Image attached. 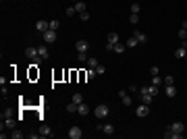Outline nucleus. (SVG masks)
I'll use <instances>...</instances> for the list:
<instances>
[{
	"label": "nucleus",
	"mask_w": 187,
	"mask_h": 139,
	"mask_svg": "<svg viewBox=\"0 0 187 139\" xmlns=\"http://www.w3.org/2000/svg\"><path fill=\"white\" fill-rule=\"evenodd\" d=\"M139 100H141V104H148V106L154 102V96L146 89V85H143V87H139Z\"/></svg>",
	"instance_id": "nucleus-1"
},
{
	"label": "nucleus",
	"mask_w": 187,
	"mask_h": 139,
	"mask_svg": "<svg viewBox=\"0 0 187 139\" xmlns=\"http://www.w3.org/2000/svg\"><path fill=\"white\" fill-rule=\"evenodd\" d=\"M108 112H110V110H108V106H106V104H98L96 108H94V114H96V118H100V120L106 118Z\"/></svg>",
	"instance_id": "nucleus-2"
},
{
	"label": "nucleus",
	"mask_w": 187,
	"mask_h": 139,
	"mask_svg": "<svg viewBox=\"0 0 187 139\" xmlns=\"http://www.w3.org/2000/svg\"><path fill=\"white\" fill-rule=\"evenodd\" d=\"M4 127L11 129V131H15V127H17V120H15L12 116H2V131H4Z\"/></svg>",
	"instance_id": "nucleus-3"
},
{
	"label": "nucleus",
	"mask_w": 187,
	"mask_h": 139,
	"mask_svg": "<svg viewBox=\"0 0 187 139\" xmlns=\"http://www.w3.org/2000/svg\"><path fill=\"white\" fill-rule=\"evenodd\" d=\"M118 98H121V102H123L125 106H131V104H133V98L129 96L127 89H121V92H118Z\"/></svg>",
	"instance_id": "nucleus-4"
},
{
	"label": "nucleus",
	"mask_w": 187,
	"mask_h": 139,
	"mask_svg": "<svg viewBox=\"0 0 187 139\" xmlns=\"http://www.w3.org/2000/svg\"><path fill=\"white\" fill-rule=\"evenodd\" d=\"M42 37H44V42H46V44H54V42H56V31L48 29V31L42 33Z\"/></svg>",
	"instance_id": "nucleus-5"
},
{
	"label": "nucleus",
	"mask_w": 187,
	"mask_h": 139,
	"mask_svg": "<svg viewBox=\"0 0 187 139\" xmlns=\"http://www.w3.org/2000/svg\"><path fill=\"white\" fill-rule=\"evenodd\" d=\"M148 112H150V106L148 104H139L137 108H135V116H139V118L148 116Z\"/></svg>",
	"instance_id": "nucleus-6"
},
{
	"label": "nucleus",
	"mask_w": 187,
	"mask_h": 139,
	"mask_svg": "<svg viewBox=\"0 0 187 139\" xmlns=\"http://www.w3.org/2000/svg\"><path fill=\"white\" fill-rule=\"evenodd\" d=\"M185 54H187V40L181 42V46L175 50V58H185Z\"/></svg>",
	"instance_id": "nucleus-7"
},
{
	"label": "nucleus",
	"mask_w": 187,
	"mask_h": 139,
	"mask_svg": "<svg viewBox=\"0 0 187 139\" xmlns=\"http://www.w3.org/2000/svg\"><path fill=\"white\" fill-rule=\"evenodd\" d=\"M75 50H77V52H87V50H90L87 40H77V42H75Z\"/></svg>",
	"instance_id": "nucleus-8"
},
{
	"label": "nucleus",
	"mask_w": 187,
	"mask_h": 139,
	"mask_svg": "<svg viewBox=\"0 0 187 139\" xmlns=\"http://www.w3.org/2000/svg\"><path fill=\"white\" fill-rule=\"evenodd\" d=\"M35 29H37L40 33H44V31H48V29H50V21H44V19H40V21L35 23Z\"/></svg>",
	"instance_id": "nucleus-9"
},
{
	"label": "nucleus",
	"mask_w": 187,
	"mask_h": 139,
	"mask_svg": "<svg viewBox=\"0 0 187 139\" xmlns=\"http://www.w3.org/2000/svg\"><path fill=\"white\" fill-rule=\"evenodd\" d=\"M168 129H171L173 133H185V125H183L181 120H175V123H173Z\"/></svg>",
	"instance_id": "nucleus-10"
},
{
	"label": "nucleus",
	"mask_w": 187,
	"mask_h": 139,
	"mask_svg": "<svg viewBox=\"0 0 187 139\" xmlns=\"http://www.w3.org/2000/svg\"><path fill=\"white\" fill-rule=\"evenodd\" d=\"M67 135H69V139H81L83 133H81V129H79V127H71Z\"/></svg>",
	"instance_id": "nucleus-11"
},
{
	"label": "nucleus",
	"mask_w": 187,
	"mask_h": 139,
	"mask_svg": "<svg viewBox=\"0 0 187 139\" xmlns=\"http://www.w3.org/2000/svg\"><path fill=\"white\" fill-rule=\"evenodd\" d=\"M164 96H166V98H175L177 96V87L175 85H166V87H164Z\"/></svg>",
	"instance_id": "nucleus-12"
},
{
	"label": "nucleus",
	"mask_w": 187,
	"mask_h": 139,
	"mask_svg": "<svg viewBox=\"0 0 187 139\" xmlns=\"http://www.w3.org/2000/svg\"><path fill=\"white\" fill-rule=\"evenodd\" d=\"M164 139H183V133H173L171 129H166V133H164Z\"/></svg>",
	"instance_id": "nucleus-13"
},
{
	"label": "nucleus",
	"mask_w": 187,
	"mask_h": 139,
	"mask_svg": "<svg viewBox=\"0 0 187 139\" xmlns=\"http://www.w3.org/2000/svg\"><path fill=\"white\" fill-rule=\"evenodd\" d=\"M73 6H75V11H77V15H81V12H85V2H83V0H77V2H75Z\"/></svg>",
	"instance_id": "nucleus-14"
},
{
	"label": "nucleus",
	"mask_w": 187,
	"mask_h": 139,
	"mask_svg": "<svg viewBox=\"0 0 187 139\" xmlns=\"http://www.w3.org/2000/svg\"><path fill=\"white\" fill-rule=\"evenodd\" d=\"M40 135H42V137H50V135H52V129L48 127V125H42V127H40Z\"/></svg>",
	"instance_id": "nucleus-15"
},
{
	"label": "nucleus",
	"mask_w": 187,
	"mask_h": 139,
	"mask_svg": "<svg viewBox=\"0 0 187 139\" xmlns=\"http://www.w3.org/2000/svg\"><path fill=\"white\" fill-rule=\"evenodd\" d=\"M133 35L137 37L139 44H148V35H146V33H141V31H133Z\"/></svg>",
	"instance_id": "nucleus-16"
},
{
	"label": "nucleus",
	"mask_w": 187,
	"mask_h": 139,
	"mask_svg": "<svg viewBox=\"0 0 187 139\" xmlns=\"http://www.w3.org/2000/svg\"><path fill=\"white\" fill-rule=\"evenodd\" d=\"M121 42V37H118V33H115V31H110L108 33V44H118Z\"/></svg>",
	"instance_id": "nucleus-17"
},
{
	"label": "nucleus",
	"mask_w": 187,
	"mask_h": 139,
	"mask_svg": "<svg viewBox=\"0 0 187 139\" xmlns=\"http://www.w3.org/2000/svg\"><path fill=\"white\" fill-rule=\"evenodd\" d=\"M125 44H123V42H118V44H115V46H112V52H117V54H123V52H125Z\"/></svg>",
	"instance_id": "nucleus-18"
},
{
	"label": "nucleus",
	"mask_w": 187,
	"mask_h": 139,
	"mask_svg": "<svg viewBox=\"0 0 187 139\" xmlns=\"http://www.w3.org/2000/svg\"><path fill=\"white\" fill-rule=\"evenodd\" d=\"M37 52H40V58H42V60L48 58V46H37Z\"/></svg>",
	"instance_id": "nucleus-19"
},
{
	"label": "nucleus",
	"mask_w": 187,
	"mask_h": 139,
	"mask_svg": "<svg viewBox=\"0 0 187 139\" xmlns=\"http://www.w3.org/2000/svg\"><path fill=\"white\" fill-rule=\"evenodd\" d=\"M137 44H139V42H137V37H135V35H131L127 42H125V46H127V48H135Z\"/></svg>",
	"instance_id": "nucleus-20"
},
{
	"label": "nucleus",
	"mask_w": 187,
	"mask_h": 139,
	"mask_svg": "<svg viewBox=\"0 0 187 139\" xmlns=\"http://www.w3.org/2000/svg\"><path fill=\"white\" fill-rule=\"evenodd\" d=\"M77 108H79V104L71 102V104H67V112H69V114H77Z\"/></svg>",
	"instance_id": "nucleus-21"
},
{
	"label": "nucleus",
	"mask_w": 187,
	"mask_h": 139,
	"mask_svg": "<svg viewBox=\"0 0 187 139\" xmlns=\"http://www.w3.org/2000/svg\"><path fill=\"white\" fill-rule=\"evenodd\" d=\"M102 133L104 135H115V127L112 125H102Z\"/></svg>",
	"instance_id": "nucleus-22"
},
{
	"label": "nucleus",
	"mask_w": 187,
	"mask_h": 139,
	"mask_svg": "<svg viewBox=\"0 0 187 139\" xmlns=\"http://www.w3.org/2000/svg\"><path fill=\"white\" fill-rule=\"evenodd\" d=\"M87 112H90V108H87V104H79V108H77V114H81V116H85L87 114Z\"/></svg>",
	"instance_id": "nucleus-23"
},
{
	"label": "nucleus",
	"mask_w": 187,
	"mask_h": 139,
	"mask_svg": "<svg viewBox=\"0 0 187 139\" xmlns=\"http://www.w3.org/2000/svg\"><path fill=\"white\" fill-rule=\"evenodd\" d=\"M98 64H100V62H98V58H87V69H96V67H98Z\"/></svg>",
	"instance_id": "nucleus-24"
},
{
	"label": "nucleus",
	"mask_w": 187,
	"mask_h": 139,
	"mask_svg": "<svg viewBox=\"0 0 187 139\" xmlns=\"http://www.w3.org/2000/svg\"><path fill=\"white\" fill-rule=\"evenodd\" d=\"M71 102H75V104H81V102H83V96H81V93H79V92H77V93H73V98H71Z\"/></svg>",
	"instance_id": "nucleus-25"
},
{
	"label": "nucleus",
	"mask_w": 187,
	"mask_h": 139,
	"mask_svg": "<svg viewBox=\"0 0 187 139\" xmlns=\"http://www.w3.org/2000/svg\"><path fill=\"white\" fill-rule=\"evenodd\" d=\"M162 83H164V79H160L158 75H154V77H152V85H156V87H160Z\"/></svg>",
	"instance_id": "nucleus-26"
},
{
	"label": "nucleus",
	"mask_w": 187,
	"mask_h": 139,
	"mask_svg": "<svg viewBox=\"0 0 187 139\" xmlns=\"http://www.w3.org/2000/svg\"><path fill=\"white\" fill-rule=\"evenodd\" d=\"M96 75H98V73H96V69H87V73H85V79L90 81V79H94V77H96Z\"/></svg>",
	"instance_id": "nucleus-27"
},
{
	"label": "nucleus",
	"mask_w": 187,
	"mask_h": 139,
	"mask_svg": "<svg viewBox=\"0 0 187 139\" xmlns=\"http://www.w3.org/2000/svg\"><path fill=\"white\" fill-rule=\"evenodd\" d=\"M146 89H148V92L152 93L154 98H156V96H158V87H156V85H146Z\"/></svg>",
	"instance_id": "nucleus-28"
},
{
	"label": "nucleus",
	"mask_w": 187,
	"mask_h": 139,
	"mask_svg": "<svg viewBox=\"0 0 187 139\" xmlns=\"http://www.w3.org/2000/svg\"><path fill=\"white\" fill-rule=\"evenodd\" d=\"M137 21H139V15H133V12H131V15H129V23L137 25Z\"/></svg>",
	"instance_id": "nucleus-29"
},
{
	"label": "nucleus",
	"mask_w": 187,
	"mask_h": 139,
	"mask_svg": "<svg viewBox=\"0 0 187 139\" xmlns=\"http://www.w3.org/2000/svg\"><path fill=\"white\" fill-rule=\"evenodd\" d=\"M77 60L79 62H87V54L85 52H77Z\"/></svg>",
	"instance_id": "nucleus-30"
},
{
	"label": "nucleus",
	"mask_w": 187,
	"mask_h": 139,
	"mask_svg": "<svg viewBox=\"0 0 187 139\" xmlns=\"http://www.w3.org/2000/svg\"><path fill=\"white\" fill-rule=\"evenodd\" d=\"M173 83H175V77H173V75H166V77H164V85H173Z\"/></svg>",
	"instance_id": "nucleus-31"
},
{
	"label": "nucleus",
	"mask_w": 187,
	"mask_h": 139,
	"mask_svg": "<svg viewBox=\"0 0 187 139\" xmlns=\"http://www.w3.org/2000/svg\"><path fill=\"white\" fill-rule=\"evenodd\" d=\"M58 27H60V23L56 21V19H52V21H50V29H52V31H56Z\"/></svg>",
	"instance_id": "nucleus-32"
},
{
	"label": "nucleus",
	"mask_w": 187,
	"mask_h": 139,
	"mask_svg": "<svg viewBox=\"0 0 187 139\" xmlns=\"http://www.w3.org/2000/svg\"><path fill=\"white\" fill-rule=\"evenodd\" d=\"M11 137H12V139H23L25 135L21 133V131H12V133H11Z\"/></svg>",
	"instance_id": "nucleus-33"
},
{
	"label": "nucleus",
	"mask_w": 187,
	"mask_h": 139,
	"mask_svg": "<svg viewBox=\"0 0 187 139\" xmlns=\"http://www.w3.org/2000/svg\"><path fill=\"white\" fill-rule=\"evenodd\" d=\"M131 12H133V15H139V4H137V2L131 4Z\"/></svg>",
	"instance_id": "nucleus-34"
},
{
	"label": "nucleus",
	"mask_w": 187,
	"mask_h": 139,
	"mask_svg": "<svg viewBox=\"0 0 187 139\" xmlns=\"http://www.w3.org/2000/svg\"><path fill=\"white\" fill-rule=\"evenodd\" d=\"M179 40H181V42L187 40V29H181V31H179Z\"/></svg>",
	"instance_id": "nucleus-35"
},
{
	"label": "nucleus",
	"mask_w": 187,
	"mask_h": 139,
	"mask_svg": "<svg viewBox=\"0 0 187 139\" xmlns=\"http://www.w3.org/2000/svg\"><path fill=\"white\" fill-rule=\"evenodd\" d=\"M96 73H98V75H104V73H106V67L98 64V67H96Z\"/></svg>",
	"instance_id": "nucleus-36"
},
{
	"label": "nucleus",
	"mask_w": 187,
	"mask_h": 139,
	"mask_svg": "<svg viewBox=\"0 0 187 139\" xmlns=\"http://www.w3.org/2000/svg\"><path fill=\"white\" fill-rule=\"evenodd\" d=\"M79 19H81V21H90V12H87V11L81 12V15H79Z\"/></svg>",
	"instance_id": "nucleus-37"
},
{
	"label": "nucleus",
	"mask_w": 187,
	"mask_h": 139,
	"mask_svg": "<svg viewBox=\"0 0 187 139\" xmlns=\"http://www.w3.org/2000/svg\"><path fill=\"white\" fill-rule=\"evenodd\" d=\"M67 15H69V17H73V15H77V11H75V6H69V9H67Z\"/></svg>",
	"instance_id": "nucleus-38"
},
{
	"label": "nucleus",
	"mask_w": 187,
	"mask_h": 139,
	"mask_svg": "<svg viewBox=\"0 0 187 139\" xmlns=\"http://www.w3.org/2000/svg\"><path fill=\"white\" fill-rule=\"evenodd\" d=\"M158 73H160L158 67H150V75H152V77H154V75H158Z\"/></svg>",
	"instance_id": "nucleus-39"
},
{
	"label": "nucleus",
	"mask_w": 187,
	"mask_h": 139,
	"mask_svg": "<svg viewBox=\"0 0 187 139\" xmlns=\"http://www.w3.org/2000/svg\"><path fill=\"white\" fill-rule=\"evenodd\" d=\"M127 92H129V93H135V92H137V85H129Z\"/></svg>",
	"instance_id": "nucleus-40"
},
{
	"label": "nucleus",
	"mask_w": 187,
	"mask_h": 139,
	"mask_svg": "<svg viewBox=\"0 0 187 139\" xmlns=\"http://www.w3.org/2000/svg\"><path fill=\"white\" fill-rule=\"evenodd\" d=\"M29 137H31V139H37V137H42V135H40V131H37V133H29Z\"/></svg>",
	"instance_id": "nucleus-41"
},
{
	"label": "nucleus",
	"mask_w": 187,
	"mask_h": 139,
	"mask_svg": "<svg viewBox=\"0 0 187 139\" xmlns=\"http://www.w3.org/2000/svg\"><path fill=\"white\" fill-rule=\"evenodd\" d=\"M181 29H187V21H183V23H181Z\"/></svg>",
	"instance_id": "nucleus-42"
},
{
	"label": "nucleus",
	"mask_w": 187,
	"mask_h": 139,
	"mask_svg": "<svg viewBox=\"0 0 187 139\" xmlns=\"http://www.w3.org/2000/svg\"><path fill=\"white\" fill-rule=\"evenodd\" d=\"M185 58H187V54H185Z\"/></svg>",
	"instance_id": "nucleus-43"
}]
</instances>
